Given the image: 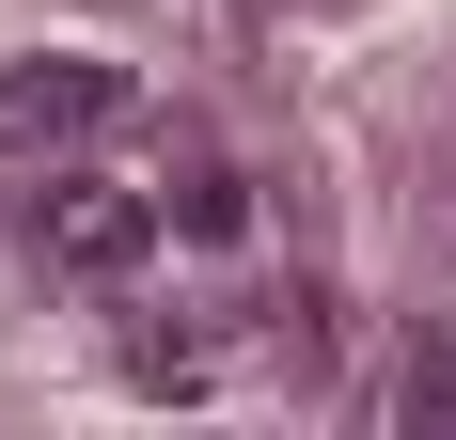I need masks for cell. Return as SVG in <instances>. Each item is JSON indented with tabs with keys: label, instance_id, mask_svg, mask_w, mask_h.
Masks as SVG:
<instances>
[{
	"label": "cell",
	"instance_id": "obj_1",
	"mask_svg": "<svg viewBox=\"0 0 456 440\" xmlns=\"http://www.w3.org/2000/svg\"><path fill=\"white\" fill-rule=\"evenodd\" d=\"M126 110V63H79V47H47V63H0V158H63Z\"/></svg>",
	"mask_w": 456,
	"mask_h": 440
},
{
	"label": "cell",
	"instance_id": "obj_2",
	"mask_svg": "<svg viewBox=\"0 0 456 440\" xmlns=\"http://www.w3.org/2000/svg\"><path fill=\"white\" fill-rule=\"evenodd\" d=\"M142 252H158V205H142V189H94V174L47 189V267H63V283H126Z\"/></svg>",
	"mask_w": 456,
	"mask_h": 440
},
{
	"label": "cell",
	"instance_id": "obj_3",
	"mask_svg": "<svg viewBox=\"0 0 456 440\" xmlns=\"http://www.w3.org/2000/svg\"><path fill=\"white\" fill-rule=\"evenodd\" d=\"M174 220H189V236H236L252 205H236V174H189V189H174Z\"/></svg>",
	"mask_w": 456,
	"mask_h": 440
},
{
	"label": "cell",
	"instance_id": "obj_4",
	"mask_svg": "<svg viewBox=\"0 0 456 440\" xmlns=\"http://www.w3.org/2000/svg\"><path fill=\"white\" fill-rule=\"evenodd\" d=\"M410 425H456V362H425V378H410Z\"/></svg>",
	"mask_w": 456,
	"mask_h": 440
}]
</instances>
